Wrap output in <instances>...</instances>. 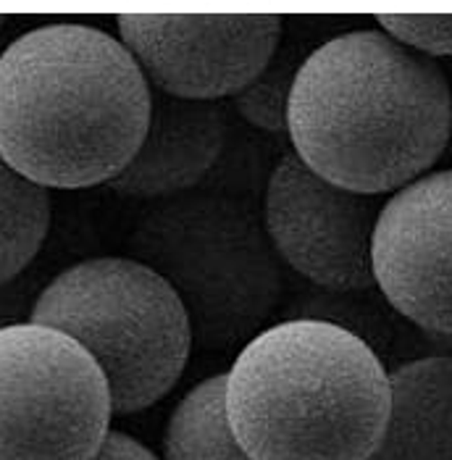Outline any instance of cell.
I'll use <instances>...</instances> for the list:
<instances>
[{"label":"cell","mask_w":452,"mask_h":460,"mask_svg":"<svg viewBox=\"0 0 452 460\" xmlns=\"http://www.w3.org/2000/svg\"><path fill=\"white\" fill-rule=\"evenodd\" d=\"M450 135L442 64L379 27L329 37L297 66L287 103L292 153L342 190L389 198L434 172Z\"/></svg>","instance_id":"1"},{"label":"cell","mask_w":452,"mask_h":460,"mask_svg":"<svg viewBox=\"0 0 452 460\" xmlns=\"http://www.w3.org/2000/svg\"><path fill=\"white\" fill-rule=\"evenodd\" d=\"M147 116L150 84L105 30L53 22L0 50V158L48 192L108 184Z\"/></svg>","instance_id":"2"},{"label":"cell","mask_w":452,"mask_h":460,"mask_svg":"<svg viewBox=\"0 0 452 460\" xmlns=\"http://www.w3.org/2000/svg\"><path fill=\"white\" fill-rule=\"evenodd\" d=\"M224 413L250 460H371L389 368L340 323L274 321L224 374Z\"/></svg>","instance_id":"3"},{"label":"cell","mask_w":452,"mask_h":460,"mask_svg":"<svg viewBox=\"0 0 452 460\" xmlns=\"http://www.w3.org/2000/svg\"><path fill=\"white\" fill-rule=\"evenodd\" d=\"M129 258L174 289L192 342L206 353L243 348L271 326L287 292L284 263L263 216L229 190L158 200L135 224Z\"/></svg>","instance_id":"4"},{"label":"cell","mask_w":452,"mask_h":460,"mask_svg":"<svg viewBox=\"0 0 452 460\" xmlns=\"http://www.w3.org/2000/svg\"><path fill=\"white\" fill-rule=\"evenodd\" d=\"M32 321L64 332L93 355L113 416L164 400L195 350L174 289L129 255H95L61 269L42 289Z\"/></svg>","instance_id":"5"},{"label":"cell","mask_w":452,"mask_h":460,"mask_svg":"<svg viewBox=\"0 0 452 460\" xmlns=\"http://www.w3.org/2000/svg\"><path fill=\"white\" fill-rule=\"evenodd\" d=\"M113 421L101 366L45 323L0 329V460H90Z\"/></svg>","instance_id":"6"},{"label":"cell","mask_w":452,"mask_h":460,"mask_svg":"<svg viewBox=\"0 0 452 460\" xmlns=\"http://www.w3.org/2000/svg\"><path fill=\"white\" fill-rule=\"evenodd\" d=\"M384 200L321 179L289 150L269 172L261 216L284 269L318 292L363 295L377 289L371 248Z\"/></svg>","instance_id":"7"},{"label":"cell","mask_w":452,"mask_h":460,"mask_svg":"<svg viewBox=\"0 0 452 460\" xmlns=\"http://www.w3.org/2000/svg\"><path fill=\"white\" fill-rule=\"evenodd\" d=\"M119 40L147 84L182 101L235 98L281 45V16H119Z\"/></svg>","instance_id":"8"},{"label":"cell","mask_w":452,"mask_h":460,"mask_svg":"<svg viewBox=\"0 0 452 460\" xmlns=\"http://www.w3.org/2000/svg\"><path fill=\"white\" fill-rule=\"evenodd\" d=\"M371 266L379 297L400 319L452 337V166L384 200Z\"/></svg>","instance_id":"9"},{"label":"cell","mask_w":452,"mask_h":460,"mask_svg":"<svg viewBox=\"0 0 452 460\" xmlns=\"http://www.w3.org/2000/svg\"><path fill=\"white\" fill-rule=\"evenodd\" d=\"M229 135L221 103L182 101L150 87V116L137 153L105 187L137 200L195 192L216 172Z\"/></svg>","instance_id":"10"},{"label":"cell","mask_w":452,"mask_h":460,"mask_svg":"<svg viewBox=\"0 0 452 460\" xmlns=\"http://www.w3.org/2000/svg\"><path fill=\"white\" fill-rule=\"evenodd\" d=\"M371 460H452V355L389 368V419Z\"/></svg>","instance_id":"11"},{"label":"cell","mask_w":452,"mask_h":460,"mask_svg":"<svg viewBox=\"0 0 452 460\" xmlns=\"http://www.w3.org/2000/svg\"><path fill=\"white\" fill-rule=\"evenodd\" d=\"M161 460H250L224 413V374L184 392L164 429Z\"/></svg>","instance_id":"12"},{"label":"cell","mask_w":452,"mask_h":460,"mask_svg":"<svg viewBox=\"0 0 452 460\" xmlns=\"http://www.w3.org/2000/svg\"><path fill=\"white\" fill-rule=\"evenodd\" d=\"M50 224V192L0 158V284L35 263L48 243Z\"/></svg>","instance_id":"13"},{"label":"cell","mask_w":452,"mask_h":460,"mask_svg":"<svg viewBox=\"0 0 452 460\" xmlns=\"http://www.w3.org/2000/svg\"><path fill=\"white\" fill-rule=\"evenodd\" d=\"M300 61L303 58H295L292 50L279 45L274 58L232 98V106L247 127L263 135H287V103Z\"/></svg>","instance_id":"14"},{"label":"cell","mask_w":452,"mask_h":460,"mask_svg":"<svg viewBox=\"0 0 452 460\" xmlns=\"http://www.w3.org/2000/svg\"><path fill=\"white\" fill-rule=\"evenodd\" d=\"M379 30L431 61L452 58V16H377Z\"/></svg>","instance_id":"15"},{"label":"cell","mask_w":452,"mask_h":460,"mask_svg":"<svg viewBox=\"0 0 452 460\" xmlns=\"http://www.w3.org/2000/svg\"><path fill=\"white\" fill-rule=\"evenodd\" d=\"M53 277H48L45 266H40L35 261L19 277L0 284V329L32 321V311H35L37 300H40L42 289L50 284Z\"/></svg>","instance_id":"16"},{"label":"cell","mask_w":452,"mask_h":460,"mask_svg":"<svg viewBox=\"0 0 452 460\" xmlns=\"http://www.w3.org/2000/svg\"><path fill=\"white\" fill-rule=\"evenodd\" d=\"M90 460H161L145 442H139L137 437L127 434V431H116L111 429L101 450Z\"/></svg>","instance_id":"17"},{"label":"cell","mask_w":452,"mask_h":460,"mask_svg":"<svg viewBox=\"0 0 452 460\" xmlns=\"http://www.w3.org/2000/svg\"><path fill=\"white\" fill-rule=\"evenodd\" d=\"M442 64V71H445V76H448V84H450V98H452V58L450 61H439ZM445 158H450L452 161V135H450V145H448V153H445Z\"/></svg>","instance_id":"18"},{"label":"cell","mask_w":452,"mask_h":460,"mask_svg":"<svg viewBox=\"0 0 452 460\" xmlns=\"http://www.w3.org/2000/svg\"><path fill=\"white\" fill-rule=\"evenodd\" d=\"M5 27V16H0V30Z\"/></svg>","instance_id":"19"}]
</instances>
